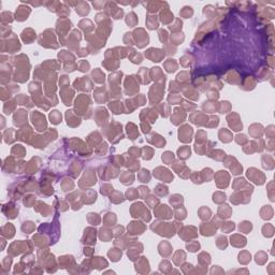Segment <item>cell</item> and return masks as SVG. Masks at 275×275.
Returning a JSON list of instances; mask_svg holds the SVG:
<instances>
[{
    "label": "cell",
    "instance_id": "cell-1",
    "mask_svg": "<svg viewBox=\"0 0 275 275\" xmlns=\"http://www.w3.org/2000/svg\"><path fill=\"white\" fill-rule=\"evenodd\" d=\"M247 176L255 184H258V185H261V184L264 183V175L263 173H261V171L255 169V168H251V169H248L247 171Z\"/></svg>",
    "mask_w": 275,
    "mask_h": 275
},
{
    "label": "cell",
    "instance_id": "cell-2",
    "mask_svg": "<svg viewBox=\"0 0 275 275\" xmlns=\"http://www.w3.org/2000/svg\"><path fill=\"white\" fill-rule=\"evenodd\" d=\"M192 128L189 127L188 125H185L183 127L179 128L178 130V139L182 142H190L192 140Z\"/></svg>",
    "mask_w": 275,
    "mask_h": 275
},
{
    "label": "cell",
    "instance_id": "cell-3",
    "mask_svg": "<svg viewBox=\"0 0 275 275\" xmlns=\"http://www.w3.org/2000/svg\"><path fill=\"white\" fill-rule=\"evenodd\" d=\"M154 175L160 179H165L164 182H171L173 179V175L170 173L169 170L164 168H157L156 171H154Z\"/></svg>",
    "mask_w": 275,
    "mask_h": 275
},
{
    "label": "cell",
    "instance_id": "cell-4",
    "mask_svg": "<svg viewBox=\"0 0 275 275\" xmlns=\"http://www.w3.org/2000/svg\"><path fill=\"white\" fill-rule=\"evenodd\" d=\"M164 52H161L158 48H151L146 53V56L150 59H151V61H160L162 59V57H164Z\"/></svg>",
    "mask_w": 275,
    "mask_h": 275
},
{
    "label": "cell",
    "instance_id": "cell-5",
    "mask_svg": "<svg viewBox=\"0 0 275 275\" xmlns=\"http://www.w3.org/2000/svg\"><path fill=\"white\" fill-rule=\"evenodd\" d=\"M30 13V9L27 7H20L16 11V20H27V16Z\"/></svg>",
    "mask_w": 275,
    "mask_h": 275
},
{
    "label": "cell",
    "instance_id": "cell-6",
    "mask_svg": "<svg viewBox=\"0 0 275 275\" xmlns=\"http://www.w3.org/2000/svg\"><path fill=\"white\" fill-rule=\"evenodd\" d=\"M227 119L233 120V122H228V124H229V126L232 128V130H234V131H239V130H241L242 127H243L241 120L239 119V116L237 117V119H233V117H232V114H230V115L227 117Z\"/></svg>",
    "mask_w": 275,
    "mask_h": 275
},
{
    "label": "cell",
    "instance_id": "cell-7",
    "mask_svg": "<svg viewBox=\"0 0 275 275\" xmlns=\"http://www.w3.org/2000/svg\"><path fill=\"white\" fill-rule=\"evenodd\" d=\"M262 132H263V128L261 125L254 124L250 126V128H249V133H250L254 138H260L262 134Z\"/></svg>",
    "mask_w": 275,
    "mask_h": 275
},
{
    "label": "cell",
    "instance_id": "cell-8",
    "mask_svg": "<svg viewBox=\"0 0 275 275\" xmlns=\"http://www.w3.org/2000/svg\"><path fill=\"white\" fill-rule=\"evenodd\" d=\"M260 215H261V218H263V219H271L273 217V209L270 205H265L260 211Z\"/></svg>",
    "mask_w": 275,
    "mask_h": 275
},
{
    "label": "cell",
    "instance_id": "cell-9",
    "mask_svg": "<svg viewBox=\"0 0 275 275\" xmlns=\"http://www.w3.org/2000/svg\"><path fill=\"white\" fill-rule=\"evenodd\" d=\"M181 109H175V110H174V115H173V117H171V122H173V124H175V125H178L179 122H183V119L184 118H185V113H182L181 114Z\"/></svg>",
    "mask_w": 275,
    "mask_h": 275
},
{
    "label": "cell",
    "instance_id": "cell-10",
    "mask_svg": "<svg viewBox=\"0 0 275 275\" xmlns=\"http://www.w3.org/2000/svg\"><path fill=\"white\" fill-rule=\"evenodd\" d=\"M161 207H160V210L161 211H158V210H156V216H158V217H161V218H170L171 217V212H170V210L168 209L167 205H160Z\"/></svg>",
    "mask_w": 275,
    "mask_h": 275
},
{
    "label": "cell",
    "instance_id": "cell-11",
    "mask_svg": "<svg viewBox=\"0 0 275 275\" xmlns=\"http://www.w3.org/2000/svg\"><path fill=\"white\" fill-rule=\"evenodd\" d=\"M231 243L233 244L234 246H244L246 244V239L244 237H241V235L235 234L233 237H231Z\"/></svg>",
    "mask_w": 275,
    "mask_h": 275
},
{
    "label": "cell",
    "instance_id": "cell-12",
    "mask_svg": "<svg viewBox=\"0 0 275 275\" xmlns=\"http://www.w3.org/2000/svg\"><path fill=\"white\" fill-rule=\"evenodd\" d=\"M75 10L80 15L84 16L89 12V7H88V4L86 2H80V3H78V7H76Z\"/></svg>",
    "mask_w": 275,
    "mask_h": 275
},
{
    "label": "cell",
    "instance_id": "cell-13",
    "mask_svg": "<svg viewBox=\"0 0 275 275\" xmlns=\"http://www.w3.org/2000/svg\"><path fill=\"white\" fill-rule=\"evenodd\" d=\"M230 214H231V209L229 207V205H221L218 210V215L220 217L228 218L230 217Z\"/></svg>",
    "mask_w": 275,
    "mask_h": 275
},
{
    "label": "cell",
    "instance_id": "cell-14",
    "mask_svg": "<svg viewBox=\"0 0 275 275\" xmlns=\"http://www.w3.org/2000/svg\"><path fill=\"white\" fill-rule=\"evenodd\" d=\"M262 232H263V235L267 237H272V235L274 234V228L272 225H270V223H265L264 226H263L262 228Z\"/></svg>",
    "mask_w": 275,
    "mask_h": 275
},
{
    "label": "cell",
    "instance_id": "cell-15",
    "mask_svg": "<svg viewBox=\"0 0 275 275\" xmlns=\"http://www.w3.org/2000/svg\"><path fill=\"white\" fill-rule=\"evenodd\" d=\"M178 154L179 156V158L182 159H186L190 156V148L188 146H183L182 148H179L178 151Z\"/></svg>",
    "mask_w": 275,
    "mask_h": 275
},
{
    "label": "cell",
    "instance_id": "cell-16",
    "mask_svg": "<svg viewBox=\"0 0 275 275\" xmlns=\"http://www.w3.org/2000/svg\"><path fill=\"white\" fill-rule=\"evenodd\" d=\"M146 24H147V27L150 29H156L158 27V20L156 18V16H147Z\"/></svg>",
    "mask_w": 275,
    "mask_h": 275
},
{
    "label": "cell",
    "instance_id": "cell-17",
    "mask_svg": "<svg viewBox=\"0 0 275 275\" xmlns=\"http://www.w3.org/2000/svg\"><path fill=\"white\" fill-rule=\"evenodd\" d=\"M126 23L129 25L130 27H134L138 24V17L134 13H129L126 18Z\"/></svg>",
    "mask_w": 275,
    "mask_h": 275
},
{
    "label": "cell",
    "instance_id": "cell-18",
    "mask_svg": "<svg viewBox=\"0 0 275 275\" xmlns=\"http://www.w3.org/2000/svg\"><path fill=\"white\" fill-rule=\"evenodd\" d=\"M219 138L223 142H230L232 140L231 133L226 129H221L219 131Z\"/></svg>",
    "mask_w": 275,
    "mask_h": 275
},
{
    "label": "cell",
    "instance_id": "cell-19",
    "mask_svg": "<svg viewBox=\"0 0 275 275\" xmlns=\"http://www.w3.org/2000/svg\"><path fill=\"white\" fill-rule=\"evenodd\" d=\"M160 18H161V22L164 23V24H168L170 20H173V14L170 13L169 10H165V12L160 14Z\"/></svg>",
    "mask_w": 275,
    "mask_h": 275
},
{
    "label": "cell",
    "instance_id": "cell-20",
    "mask_svg": "<svg viewBox=\"0 0 275 275\" xmlns=\"http://www.w3.org/2000/svg\"><path fill=\"white\" fill-rule=\"evenodd\" d=\"M165 67L168 72H174L178 68V64L173 59H168V61L165 64Z\"/></svg>",
    "mask_w": 275,
    "mask_h": 275
},
{
    "label": "cell",
    "instance_id": "cell-21",
    "mask_svg": "<svg viewBox=\"0 0 275 275\" xmlns=\"http://www.w3.org/2000/svg\"><path fill=\"white\" fill-rule=\"evenodd\" d=\"M170 202H171V204L174 207L181 206V204L183 203V197H182V196H179V195H174L173 197H171Z\"/></svg>",
    "mask_w": 275,
    "mask_h": 275
},
{
    "label": "cell",
    "instance_id": "cell-22",
    "mask_svg": "<svg viewBox=\"0 0 275 275\" xmlns=\"http://www.w3.org/2000/svg\"><path fill=\"white\" fill-rule=\"evenodd\" d=\"M251 228H253V226H251V223H249V221H243V223H240L239 226L240 231L244 232V233H248L251 230Z\"/></svg>",
    "mask_w": 275,
    "mask_h": 275
},
{
    "label": "cell",
    "instance_id": "cell-23",
    "mask_svg": "<svg viewBox=\"0 0 275 275\" xmlns=\"http://www.w3.org/2000/svg\"><path fill=\"white\" fill-rule=\"evenodd\" d=\"M199 216L201 219H209L211 217V210L207 207H201L199 211Z\"/></svg>",
    "mask_w": 275,
    "mask_h": 275
},
{
    "label": "cell",
    "instance_id": "cell-24",
    "mask_svg": "<svg viewBox=\"0 0 275 275\" xmlns=\"http://www.w3.org/2000/svg\"><path fill=\"white\" fill-rule=\"evenodd\" d=\"M50 118L53 124H58V123L61 122V115H60V113L58 111H53L50 114Z\"/></svg>",
    "mask_w": 275,
    "mask_h": 275
},
{
    "label": "cell",
    "instance_id": "cell-25",
    "mask_svg": "<svg viewBox=\"0 0 275 275\" xmlns=\"http://www.w3.org/2000/svg\"><path fill=\"white\" fill-rule=\"evenodd\" d=\"M109 256H110V257H112L111 259L113 260V261H117V260L119 259L120 257H122V251H120L119 249L113 248L112 250L109 251Z\"/></svg>",
    "mask_w": 275,
    "mask_h": 275
},
{
    "label": "cell",
    "instance_id": "cell-26",
    "mask_svg": "<svg viewBox=\"0 0 275 275\" xmlns=\"http://www.w3.org/2000/svg\"><path fill=\"white\" fill-rule=\"evenodd\" d=\"M133 182V174L129 173V172H125L122 175V183L127 185V184H131Z\"/></svg>",
    "mask_w": 275,
    "mask_h": 275
},
{
    "label": "cell",
    "instance_id": "cell-27",
    "mask_svg": "<svg viewBox=\"0 0 275 275\" xmlns=\"http://www.w3.org/2000/svg\"><path fill=\"white\" fill-rule=\"evenodd\" d=\"M239 261L246 264L248 261H250V254H248L247 251H242L239 255Z\"/></svg>",
    "mask_w": 275,
    "mask_h": 275
},
{
    "label": "cell",
    "instance_id": "cell-28",
    "mask_svg": "<svg viewBox=\"0 0 275 275\" xmlns=\"http://www.w3.org/2000/svg\"><path fill=\"white\" fill-rule=\"evenodd\" d=\"M226 200V195L223 192H216L213 195V201L216 203H223Z\"/></svg>",
    "mask_w": 275,
    "mask_h": 275
},
{
    "label": "cell",
    "instance_id": "cell-29",
    "mask_svg": "<svg viewBox=\"0 0 275 275\" xmlns=\"http://www.w3.org/2000/svg\"><path fill=\"white\" fill-rule=\"evenodd\" d=\"M100 237H101V240H103L104 242L110 241V239L112 237V232L106 231V229H103V228H102V229L100 230Z\"/></svg>",
    "mask_w": 275,
    "mask_h": 275
},
{
    "label": "cell",
    "instance_id": "cell-30",
    "mask_svg": "<svg viewBox=\"0 0 275 275\" xmlns=\"http://www.w3.org/2000/svg\"><path fill=\"white\" fill-rule=\"evenodd\" d=\"M192 13H193V11H192V9L190 8V7H184L183 10L179 12V14H181L182 16H184L185 18L190 17V16L192 15Z\"/></svg>",
    "mask_w": 275,
    "mask_h": 275
},
{
    "label": "cell",
    "instance_id": "cell-31",
    "mask_svg": "<svg viewBox=\"0 0 275 275\" xmlns=\"http://www.w3.org/2000/svg\"><path fill=\"white\" fill-rule=\"evenodd\" d=\"M92 78H96V82L102 83L104 81V74L101 73L99 70H95V71H92Z\"/></svg>",
    "mask_w": 275,
    "mask_h": 275
},
{
    "label": "cell",
    "instance_id": "cell-32",
    "mask_svg": "<svg viewBox=\"0 0 275 275\" xmlns=\"http://www.w3.org/2000/svg\"><path fill=\"white\" fill-rule=\"evenodd\" d=\"M268 259V256L265 255L263 251H260L256 255V262L259 263V264H263L265 262V260Z\"/></svg>",
    "mask_w": 275,
    "mask_h": 275
},
{
    "label": "cell",
    "instance_id": "cell-33",
    "mask_svg": "<svg viewBox=\"0 0 275 275\" xmlns=\"http://www.w3.org/2000/svg\"><path fill=\"white\" fill-rule=\"evenodd\" d=\"M201 176H202L203 182L204 181H210L212 176H213V171H212L211 169H204L203 171H202V173H201Z\"/></svg>",
    "mask_w": 275,
    "mask_h": 275
},
{
    "label": "cell",
    "instance_id": "cell-34",
    "mask_svg": "<svg viewBox=\"0 0 275 275\" xmlns=\"http://www.w3.org/2000/svg\"><path fill=\"white\" fill-rule=\"evenodd\" d=\"M173 158H174V155L171 153V151H165L164 155H162V160H164V162H165L167 165L171 164Z\"/></svg>",
    "mask_w": 275,
    "mask_h": 275
},
{
    "label": "cell",
    "instance_id": "cell-35",
    "mask_svg": "<svg viewBox=\"0 0 275 275\" xmlns=\"http://www.w3.org/2000/svg\"><path fill=\"white\" fill-rule=\"evenodd\" d=\"M34 229V225L31 221H27V223H24V225H23V231H25L26 233H30Z\"/></svg>",
    "mask_w": 275,
    "mask_h": 275
},
{
    "label": "cell",
    "instance_id": "cell-36",
    "mask_svg": "<svg viewBox=\"0 0 275 275\" xmlns=\"http://www.w3.org/2000/svg\"><path fill=\"white\" fill-rule=\"evenodd\" d=\"M126 196H127V199H129V200L136 199V198L138 197V190L134 189V188H130V189L127 190Z\"/></svg>",
    "mask_w": 275,
    "mask_h": 275
},
{
    "label": "cell",
    "instance_id": "cell-37",
    "mask_svg": "<svg viewBox=\"0 0 275 275\" xmlns=\"http://www.w3.org/2000/svg\"><path fill=\"white\" fill-rule=\"evenodd\" d=\"M139 178L141 182H148L150 181V173L147 170H142L141 173L139 174Z\"/></svg>",
    "mask_w": 275,
    "mask_h": 275
},
{
    "label": "cell",
    "instance_id": "cell-38",
    "mask_svg": "<svg viewBox=\"0 0 275 275\" xmlns=\"http://www.w3.org/2000/svg\"><path fill=\"white\" fill-rule=\"evenodd\" d=\"M155 192L159 196H165L168 193V188L164 185H158L155 190Z\"/></svg>",
    "mask_w": 275,
    "mask_h": 275
},
{
    "label": "cell",
    "instance_id": "cell-39",
    "mask_svg": "<svg viewBox=\"0 0 275 275\" xmlns=\"http://www.w3.org/2000/svg\"><path fill=\"white\" fill-rule=\"evenodd\" d=\"M175 217L178 218V219H184V218L186 217V211H185V209L181 207V210H179V209L175 210Z\"/></svg>",
    "mask_w": 275,
    "mask_h": 275
},
{
    "label": "cell",
    "instance_id": "cell-40",
    "mask_svg": "<svg viewBox=\"0 0 275 275\" xmlns=\"http://www.w3.org/2000/svg\"><path fill=\"white\" fill-rule=\"evenodd\" d=\"M159 4H161V3H158V2H150L147 6V10L150 11V12H156V11L159 9L157 7V6H159Z\"/></svg>",
    "mask_w": 275,
    "mask_h": 275
},
{
    "label": "cell",
    "instance_id": "cell-41",
    "mask_svg": "<svg viewBox=\"0 0 275 275\" xmlns=\"http://www.w3.org/2000/svg\"><path fill=\"white\" fill-rule=\"evenodd\" d=\"M221 229H223V231H225V232H230L231 230L234 229V223H226L225 226L221 227Z\"/></svg>",
    "mask_w": 275,
    "mask_h": 275
},
{
    "label": "cell",
    "instance_id": "cell-42",
    "mask_svg": "<svg viewBox=\"0 0 275 275\" xmlns=\"http://www.w3.org/2000/svg\"><path fill=\"white\" fill-rule=\"evenodd\" d=\"M199 247H200V244L198 243V242H193V243H189V244H187V248H188V250H190V251H197V249H199Z\"/></svg>",
    "mask_w": 275,
    "mask_h": 275
},
{
    "label": "cell",
    "instance_id": "cell-43",
    "mask_svg": "<svg viewBox=\"0 0 275 275\" xmlns=\"http://www.w3.org/2000/svg\"><path fill=\"white\" fill-rule=\"evenodd\" d=\"M235 141H237V143H239V144H244V143H246L248 140H247V138H246V136H244V134H237V136L235 137Z\"/></svg>",
    "mask_w": 275,
    "mask_h": 275
},
{
    "label": "cell",
    "instance_id": "cell-44",
    "mask_svg": "<svg viewBox=\"0 0 275 275\" xmlns=\"http://www.w3.org/2000/svg\"><path fill=\"white\" fill-rule=\"evenodd\" d=\"M226 109H227V110H229V109H230L229 102H227V101L220 102V104H219V111H220V113H225Z\"/></svg>",
    "mask_w": 275,
    "mask_h": 275
},
{
    "label": "cell",
    "instance_id": "cell-45",
    "mask_svg": "<svg viewBox=\"0 0 275 275\" xmlns=\"http://www.w3.org/2000/svg\"><path fill=\"white\" fill-rule=\"evenodd\" d=\"M79 69L81 70V71L85 72V71H88V69H89V64L86 61H81L80 65H79Z\"/></svg>",
    "mask_w": 275,
    "mask_h": 275
},
{
    "label": "cell",
    "instance_id": "cell-46",
    "mask_svg": "<svg viewBox=\"0 0 275 275\" xmlns=\"http://www.w3.org/2000/svg\"><path fill=\"white\" fill-rule=\"evenodd\" d=\"M168 99H169V101L171 102L172 104H176L178 101H181V98H179V97H176L175 95H172V96H169V98H168Z\"/></svg>",
    "mask_w": 275,
    "mask_h": 275
},
{
    "label": "cell",
    "instance_id": "cell-47",
    "mask_svg": "<svg viewBox=\"0 0 275 275\" xmlns=\"http://www.w3.org/2000/svg\"><path fill=\"white\" fill-rule=\"evenodd\" d=\"M139 192H140V193H141L142 197H146V195H147V193L150 192V189H148L147 187H144V186H141V187L139 188Z\"/></svg>",
    "mask_w": 275,
    "mask_h": 275
},
{
    "label": "cell",
    "instance_id": "cell-48",
    "mask_svg": "<svg viewBox=\"0 0 275 275\" xmlns=\"http://www.w3.org/2000/svg\"><path fill=\"white\" fill-rule=\"evenodd\" d=\"M167 31H165V30H164V29H161V30H159V38H160V40H161L162 42L164 41H165L167 40Z\"/></svg>",
    "mask_w": 275,
    "mask_h": 275
},
{
    "label": "cell",
    "instance_id": "cell-49",
    "mask_svg": "<svg viewBox=\"0 0 275 275\" xmlns=\"http://www.w3.org/2000/svg\"><path fill=\"white\" fill-rule=\"evenodd\" d=\"M273 128H274L273 126H270V127L267 129V134H268V136H269L270 138H271V139H272V138H273V136H274V130H273Z\"/></svg>",
    "mask_w": 275,
    "mask_h": 275
},
{
    "label": "cell",
    "instance_id": "cell-50",
    "mask_svg": "<svg viewBox=\"0 0 275 275\" xmlns=\"http://www.w3.org/2000/svg\"><path fill=\"white\" fill-rule=\"evenodd\" d=\"M123 231H124V228L122 227V226H117V227H116V230H115V235L116 237H118V235L119 234H122L123 233Z\"/></svg>",
    "mask_w": 275,
    "mask_h": 275
},
{
    "label": "cell",
    "instance_id": "cell-51",
    "mask_svg": "<svg viewBox=\"0 0 275 275\" xmlns=\"http://www.w3.org/2000/svg\"><path fill=\"white\" fill-rule=\"evenodd\" d=\"M92 4H94V6H95V8L98 9V10H100V9H102V8H103V4H104V2H97V1H95Z\"/></svg>",
    "mask_w": 275,
    "mask_h": 275
}]
</instances>
